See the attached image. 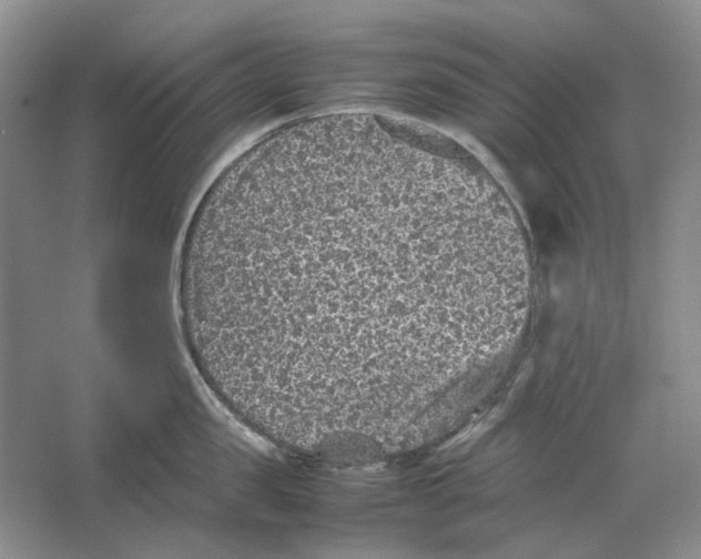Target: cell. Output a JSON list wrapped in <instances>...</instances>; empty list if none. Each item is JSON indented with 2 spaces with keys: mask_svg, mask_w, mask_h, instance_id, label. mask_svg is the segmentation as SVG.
<instances>
[{
  "mask_svg": "<svg viewBox=\"0 0 701 559\" xmlns=\"http://www.w3.org/2000/svg\"><path fill=\"white\" fill-rule=\"evenodd\" d=\"M470 258L394 187L332 180L253 196L199 232L179 287L212 392L264 424L356 421L412 394L418 313H456Z\"/></svg>",
  "mask_w": 701,
  "mask_h": 559,
  "instance_id": "obj_1",
  "label": "cell"
}]
</instances>
